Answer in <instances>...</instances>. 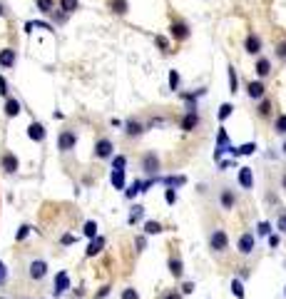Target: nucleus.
Returning a JSON list of instances; mask_svg holds the SVG:
<instances>
[{
  "label": "nucleus",
  "instance_id": "1",
  "mask_svg": "<svg viewBox=\"0 0 286 299\" xmlns=\"http://www.w3.org/2000/svg\"><path fill=\"white\" fill-rule=\"evenodd\" d=\"M48 262L45 259H32L30 262V267H28V274H30V279L32 282H40V279H45L48 277Z\"/></svg>",
  "mask_w": 286,
  "mask_h": 299
},
{
  "label": "nucleus",
  "instance_id": "2",
  "mask_svg": "<svg viewBox=\"0 0 286 299\" xmlns=\"http://www.w3.org/2000/svg\"><path fill=\"white\" fill-rule=\"evenodd\" d=\"M227 244H229L227 232H224V230H214V232H212V237H209V247H212L214 252H224V249H227Z\"/></svg>",
  "mask_w": 286,
  "mask_h": 299
},
{
  "label": "nucleus",
  "instance_id": "3",
  "mask_svg": "<svg viewBox=\"0 0 286 299\" xmlns=\"http://www.w3.org/2000/svg\"><path fill=\"white\" fill-rule=\"evenodd\" d=\"M75 142H77V137H75L72 130H62L60 137H57V147L62 150V152H70V150L75 147Z\"/></svg>",
  "mask_w": 286,
  "mask_h": 299
},
{
  "label": "nucleus",
  "instance_id": "4",
  "mask_svg": "<svg viewBox=\"0 0 286 299\" xmlns=\"http://www.w3.org/2000/svg\"><path fill=\"white\" fill-rule=\"evenodd\" d=\"M67 289H70V274L62 269V272L55 274V292H53V294H55V297H62Z\"/></svg>",
  "mask_w": 286,
  "mask_h": 299
},
{
  "label": "nucleus",
  "instance_id": "5",
  "mask_svg": "<svg viewBox=\"0 0 286 299\" xmlns=\"http://www.w3.org/2000/svg\"><path fill=\"white\" fill-rule=\"evenodd\" d=\"M254 247H257V239H254L252 232H244V235L239 237V252H241V254H252Z\"/></svg>",
  "mask_w": 286,
  "mask_h": 299
},
{
  "label": "nucleus",
  "instance_id": "6",
  "mask_svg": "<svg viewBox=\"0 0 286 299\" xmlns=\"http://www.w3.org/2000/svg\"><path fill=\"white\" fill-rule=\"evenodd\" d=\"M112 150H114L112 140H100V142L95 145V157H100V160H107V157H112Z\"/></svg>",
  "mask_w": 286,
  "mask_h": 299
},
{
  "label": "nucleus",
  "instance_id": "7",
  "mask_svg": "<svg viewBox=\"0 0 286 299\" xmlns=\"http://www.w3.org/2000/svg\"><path fill=\"white\" fill-rule=\"evenodd\" d=\"M142 170H144L147 175H157V172H159V157H157L154 152H147L144 160H142Z\"/></svg>",
  "mask_w": 286,
  "mask_h": 299
},
{
  "label": "nucleus",
  "instance_id": "8",
  "mask_svg": "<svg viewBox=\"0 0 286 299\" xmlns=\"http://www.w3.org/2000/svg\"><path fill=\"white\" fill-rule=\"evenodd\" d=\"M239 184L244 187V190H252L254 187V175L249 167H239Z\"/></svg>",
  "mask_w": 286,
  "mask_h": 299
},
{
  "label": "nucleus",
  "instance_id": "9",
  "mask_svg": "<svg viewBox=\"0 0 286 299\" xmlns=\"http://www.w3.org/2000/svg\"><path fill=\"white\" fill-rule=\"evenodd\" d=\"M28 137H30L32 142H43V140H45V127L40 125V122H30V127H28Z\"/></svg>",
  "mask_w": 286,
  "mask_h": 299
},
{
  "label": "nucleus",
  "instance_id": "10",
  "mask_svg": "<svg viewBox=\"0 0 286 299\" xmlns=\"http://www.w3.org/2000/svg\"><path fill=\"white\" fill-rule=\"evenodd\" d=\"M219 202H222V209H231L236 205V195L229 190V187H224L222 195H219Z\"/></svg>",
  "mask_w": 286,
  "mask_h": 299
},
{
  "label": "nucleus",
  "instance_id": "11",
  "mask_svg": "<svg viewBox=\"0 0 286 299\" xmlns=\"http://www.w3.org/2000/svg\"><path fill=\"white\" fill-rule=\"evenodd\" d=\"M18 167H20L18 157H15L13 152H5V155H3V170H5L8 175H13V172H18Z\"/></svg>",
  "mask_w": 286,
  "mask_h": 299
},
{
  "label": "nucleus",
  "instance_id": "12",
  "mask_svg": "<svg viewBox=\"0 0 286 299\" xmlns=\"http://www.w3.org/2000/svg\"><path fill=\"white\" fill-rule=\"evenodd\" d=\"M247 92H249V97H252V100H261V97H264V92H266V88H264V83H261V80H257V83H249V90H247Z\"/></svg>",
  "mask_w": 286,
  "mask_h": 299
},
{
  "label": "nucleus",
  "instance_id": "13",
  "mask_svg": "<svg viewBox=\"0 0 286 299\" xmlns=\"http://www.w3.org/2000/svg\"><path fill=\"white\" fill-rule=\"evenodd\" d=\"M110 182H112L114 190H125V170H112Z\"/></svg>",
  "mask_w": 286,
  "mask_h": 299
},
{
  "label": "nucleus",
  "instance_id": "14",
  "mask_svg": "<svg viewBox=\"0 0 286 299\" xmlns=\"http://www.w3.org/2000/svg\"><path fill=\"white\" fill-rule=\"evenodd\" d=\"M0 65H3V67H13L15 65V50L13 48L0 50Z\"/></svg>",
  "mask_w": 286,
  "mask_h": 299
},
{
  "label": "nucleus",
  "instance_id": "15",
  "mask_svg": "<svg viewBox=\"0 0 286 299\" xmlns=\"http://www.w3.org/2000/svg\"><path fill=\"white\" fill-rule=\"evenodd\" d=\"M102 247H105V237H100V235H97V237L87 244V252H85V254H87V257H95V254H100V252H102Z\"/></svg>",
  "mask_w": 286,
  "mask_h": 299
},
{
  "label": "nucleus",
  "instance_id": "16",
  "mask_svg": "<svg viewBox=\"0 0 286 299\" xmlns=\"http://www.w3.org/2000/svg\"><path fill=\"white\" fill-rule=\"evenodd\" d=\"M170 272H172V277L182 279V274H184V265H182V259H179V257H172V259H170Z\"/></svg>",
  "mask_w": 286,
  "mask_h": 299
},
{
  "label": "nucleus",
  "instance_id": "17",
  "mask_svg": "<svg viewBox=\"0 0 286 299\" xmlns=\"http://www.w3.org/2000/svg\"><path fill=\"white\" fill-rule=\"evenodd\" d=\"M197 122H199L197 112H194V110H189V112H187V118L182 120V130H187V132H189V130H194V127H197Z\"/></svg>",
  "mask_w": 286,
  "mask_h": 299
},
{
  "label": "nucleus",
  "instance_id": "18",
  "mask_svg": "<svg viewBox=\"0 0 286 299\" xmlns=\"http://www.w3.org/2000/svg\"><path fill=\"white\" fill-rule=\"evenodd\" d=\"M18 112H20V102H18L15 97H8V100H5V115H8V118H15Z\"/></svg>",
  "mask_w": 286,
  "mask_h": 299
},
{
  "label": "nucleus",
  "instance_id": "19",
  "mask_svg": "<svg viewBox=\"0 0 286 299\" xmlns=\"http://www.w3.org/2000/svg\"><path fill=\"white\" fill-rule=\"evenodd\" d=\"M170 30H172V35H174V37H179V40H184V37L189 35V28H187L184 23H172V28H170Z\"/></svg>",
  "mask_w": 286,
  "mask_h": 299
},
{
  "label": "nucleus",
  "instance_id": "20",
  "mask_svg": "<svg viewBox=\"0 0 286 299\" xmlns=\"http://www.w3.org/2000/svg\"><path fill=\"white\" fill-rule=\"evenodd\" d=\"M269 72H271V62H269L266 58H261V60L257 62V75H259V78H266Z\"/></svg>",
  "mask_w": 286,
  "mask_h": 299
},
{
  "label": "nucleus",
  "instance_id": "21",
  "mask_svg": "<svg viewBox=\"0 0 286 299\" xmlns=\"http://www.w3.org/2000/svg\"><path fill=\"white\" fill-rule=\"evenodd\" d=\"M261 50V40L257 35H249L247 37V53H259Z\"/></svg>",
  "mask_w": 286,
  "mask_h": 299
},
{
  "label": "nucleus",
  "instance_id": "22",
  "mask_svg": "<svg viewBox=\"0 0 286 299\" xmlns=\"http://www.w3.org/2000/svg\"><path fill=\"white\" fill-rule=\"evenodd\" d=\"M110 8H112L117 15H125V13H127V0H112Z\"/></svg>",
  "mask_w": 286,
  "mask_h": 299
},
{
  "label": "nucleus",
  "instance_id": "23",
  "mask_svg": "<svg viewBox=\"0 0 286 299\" xmlns=\"http://www.w3.org/2000/svg\"><path fill=\"white\" fill-rule=\"evenodd\" d=\"M142 214H144V207H142V205H132V212H130V224L140 222V219H142Z\"/></svg>",
  "mask_w": 286,
  "mask_h": 299
},
{
  "label": "nucleus",
  "instance_id": "24",
  "mask_svg": "<svg viewBox=\"0 0 286 299\" xmlns=\"http://www.w3.org/2000/svg\"><path fill=\"white\" fill-rule=\"evenodd\" d=\"M227 145H229V135H227L224 127H219V135H217V150H224Z\"/></svg>",
  "mask_w": 286,
  "mask_h": 299
},
{
  "label": "nucleus",
  "instance_id": "25",
  "mask_svg": "<svg viewBox=\"0 0 286 299\" xmlns=\"http://www.w3.org/2000/svg\"><path fill=\"white\" fill-rule=\"evenodd\" d=\"M144 232H147V235H159V232H162V224L149 219V222H144Z\"/></svg>",
  "mask_w": 286,
  "mask_h": 299
},
{
  "label": "nucleus",
  "instance_id": "26",
  "mask_svg": "<svg viewBox=\"0 0 286 299\" xmlns=\"http://www.w3.org/2000/svg\"><path fill=\"white\" fill-rule=\"evenodd\" d=\"M236 152H239V155H254V152H257V145H254V142H247V145L236 147Z\"/></svg>",
  "mask_w": 286,
  "mask_h": 299
},
{
  "label": "nucleus",
  "instance_id": "27",
  "mask_svg": "<svg viewBox=\"0 0 286 299\" xmlns=\"http://www.w3.org/2000/svg\"><path fill=\"white\" fill-rule=\"evenodd\" d=\"M8 279H10L8 265H5V262H0V287H5V284H8Z\"/></svg>",
  "mask_w": 286,
  "mask_h": 299
},
{
  "label": "nucleus",
  "instance_id": "28",
  "mask_svg": "<svg viewBox=\"0 0 286 299\" xmlns=\"http://www.w3.org/2000/svg\"><path fill=\"white\" fill-rule=\"evenodd\" d=\"M85 237H90V239H95L97 237V224L90 219V222H85Z\"/></svg>",
  "mask_w": 286,
  "mask_h": 299
},
{
  "label": "nucleus",
  "instance_id": "29",
  "mask_svg": "<svg viewBox=\"0 0 286 299\" xmlns=\"http://www.w3.org/2000/svg\"><path fill=\"white\" fill-rule=\"evenodd\" d=\"M231 292H234L236 299H244V284L239 279H231Z\"/></svg>",
  "mask_w": 286,
  "mask_h": 299
},
{
  "label": "nucleus",
  "instance_id": "30",
  "mask_svg": "<svg viewBox=\"0 0 286 299\" xmlns=\"http://www.w3.org/2000/svg\"><path fill=\"white\" fill-rule=\"evenodd\" d=\"M165 182H167V187H172V190H174V187H179V184H184L187 179H184L182 175H177V177H165Z\"/></svg>",
  "mask_w": 286,
  "mask_h": 299
},
{
  "label": "nucleus",
  "instance_id": "31",
  "mask_svg": "<svg viewBox=\"0 0 286 299\" xmlns=\"http://www.w3.org/2000/svg\"><path fill=\"white\" fill-rule=\"evenodd\" d=\"M37 3V10H43V13H53V0H35Z\"/></svg>",
  "mask_w": 286,
  "mask_h": 299
},
{
  "label": "nucleus",
  "instance_id": "32",
  "mask_svg": "<svg viewBox=\"0 0 286 299\" xmlns=\"http://www.w3.org/2000/svg\"><path fill=\"white\" fill-rule=\"evenodd\" d=\"M125 132H127V135H140V132H142V125H140V122H135V120H130Z\"/></svg>",
  "mask_w": 286,
  "mask_h": 299
},
{
  "label": "nucleus",
  "instance_id": "33",
  "mask_svg": "<svg viewBox=\"0 0 286 299\" xmlns=\"http://www.w3.org/2000/svg\"><path fill=\"white\" fill-rule=\"evenodd\" d=\"M32 28H43V30H53V25H48V23H37V20H32V23H25V30L30 32Z\"/></svg>",
  "mask_w": 286,
  "mask_h": 299
},
{
  "label": "nucleus",
  "instance_id": "34",
  "mask_svg": "<svg viewBox=\"0 0 286 299\" xmlns=\"http://www.w3.org/2000/svg\"><path fill=\"white\" fill-rule=\"evenodd\" d=\"M60 5L65 13H72V10H77V0H60Z\"/></svg>",
  "mask_w": 286,
  "mask_h": 299
},
{
  "label": "nucleus",
  "instance_id": "35",
  "mask_svg": "<svg viewBox=\"0 0 286 299\" xmlns=\"http://www.w3.org/2000/svg\"><path fill=\"white\" fill-rule=\"evenodd\" d=\"M231 110H234V107H231L229 102H224V105L219 107V120H227V118L231 115Z\"/></svg>",
  "mask_w": 286,
  "mask_h": 299
},
{
  "label": "nucleus",
  "instance_id": "36",
  "mask_svg": "<svg viewBox=\"0 0 286 299\" xmlns=\"http://www.w3.org/2000/svg\"><path fill=\"white\" fill-rule=\"evenodd\" d=\"M125 165H127V160L122 157V155H117V157H112V170H125Z\"/></svg>",
  "mask_w": 286,
  "mask_h": 299
},
{
  "label": "nucleus",
  "instance_id": "37",
  "mask_svg": "<svg viewBox=\"0 0 286 299\" xmlns=\"http://www.w3.org/2000/svg\"><path fill=\"white\" fill-rule=\"evenodd\" d=\"M274 130H276L279 135H286V115H281V118L276 120V125H274Z\"/></svg>",
  "mask_w": 286,
  "mask_h": 299
},
{
  "label": "nucleus",
  "instance_id": "38",
  "mask_svg": "<svg viewBox=\"0 0 286 299\" xmlns=\"http://www.w3.org/2000/svg\"><path fill=\"white\" fill-rule=\"evenodd\" d=\"M269 112H271V102H269V100H261V105H259V115H261V118H269Z\"/></svg>",
  "mask_w": 286,
  "mask_h": 299
},
{
  "label": "nucleus",
  "instance_id": "39",
  "mask_svg": "<svg viewBox=\"0 0 286 299\" xmlns=\"http://www.w3.org/2000/svg\"><path fill=\"white\" fill-rule=\"evenodd\" d=\"M28 235H30V224H20V230H18L15 239H18V242H23V239H25Z\"/></svg>",
  "mask_w": 286,
  "mask_h": 299
},
{
  "label": "nucleus",
  "instance_id": "40",
  "mask_svg": "<svg viewBox=\"0 0 286 299\" xmlns=\"http://www.w3.org/2000/svg\"><path fill=\"white\" fill-rule=\"evenodd\" d=\"M229 90L236 92V70L234 67H229Z\"/></svg>",
  "mask_w": 286,
  "mask_h": 299
},
{
  "label": "nucleus",
  "instance_id": "41",
  "mask_svg": "<svg viewBox=\"0 0 286 299\" xmlns=\"http://www.w3.org/2000/svg\"><path fill=\"white\" fill-rule=\"evenodd\" d=\"M122 299H140V294H137L135 287H127L125 292H122Z\"/></svg>",
  "mask_w": 286,
  "mask_h": 299
},
{
  "label": "nucleus",
  "instance_id": "42",
  "mask_svg": "<svg viewBox=\"0 0 286 299\" xmlns=\"http://www.w3.org/2000/svg\"><path fill=\"white\" fill-rule=\"evenodd\" d=\"M177 85H179V72H177V70H172V72H170V88H172V90H177Z\"/></svg>",
  "mask_w": 286,
  "mask_h": 299
},
{
  "label": "nucleus",
  "instance_id": "43",
  "mask_svg": "<svg viewBox=\"0 0 286 299\" xmlns=\"http://www.w3.org/2000/svg\"><path fill=\"white\" fill-rule=\"evenodd\" d=\"M276 230L286 235V212H284V214H279V219H276Z\"/></svg>",
  "mask_w": 286,
  "mask_h": 299
},
{
  "label": "nucleus",
  "instance_id": "44",
  "mask_svg": "<svg viewBox=\"0 0 286 299\" xmlns=\"http://www.w3.org/2000/svg\"><path fill=\"white\" fill-rule=\"evenodd\" d=\"M259 235H264V237L271 235V224L269 222H259Z\"/></svg>",
  "mask_w": 286,
  "mask_h": 299
},
{
  "label": "nucleus",
  "instance_id": "45",
  "mask_svg": "<svg viewBox=\"0 0 286 299\" xmlns=\"http://www.w3.org/2000/svg\"><path fill=\"white\" fill-rule=\"evenodd\" d=\"M137 192H140V182H135V184L130 187V190H127L125 195H127V200H132V197H137Z\"/></svg>",
  "mask_w": 286,
  "mask_h": 299
},
{
  "label": "nucleus",
  "instance_id": "46",
  "mask_svg": "<svg viewBox=\"0 0 286 299\" xmlns=\"http://www.w3.org/2000/svg\"><path fill=\"white\" fill-rule=\"evenodd\" d=\"M165 200H167V202H170V205H174V202H177V192H174V190H172V187H170V190H167V192H165Z\"/></svg>",
  "mask_w": 286,
  "mask_h": 299
},
{
  "label": "nucleus",
  "instance_id": "47",
  "mask_svg": "<svg viewBox=\"0 0 286 299\" xmlns=\"http://www.w3.org/2000/svg\"><path fill=\"white\" fill-rule=\"evenodd\" d=\"M192 292H194V282H184V284H182V292H179V294H192Z\"/></svg>",
  "mask_w": 286,
  "mask_h": 299
},
{
  "label": "nucleus",
  "instance_id": "48",
  "mask_svg": "<svg viewBox=\"0 0 286 299\" xmlns=\"http://www.w3.org/2000/svg\"><path fill=\"white\" fill-rule=\"evenodd\" d=\"M0 95H8V83H5V78H3V75H0Z\"/></svg>",
  "mask_w": 286,
  "mask_h": 299
},
{
  "label": "nucleus",
  "instance_id": "49",
  "mask_svg": "<svg viewBox=\"0 0 286 299\" xmlns=\"http://www.w3.org/2000/svg\"><path fill=\"white\" fill-rule=\"evenodd\" d=\"M276 55H279L281 60H286V43H281V45H279V50H276Z\"/></svg>",
  "mask_w": 286,
  "mask_h": 299
},
{
  "label": "nucleus",
  "instance_id": "50",
  "mask_svg": "<svg viewBox=\"0 0 286 299\" xmlns=\"http://www.w3.org/2000/svg\"><path fill=\"white\" fill-rule=\"evenodd\" d=\"M269 247H279V237L276 235H269Z\"/></svg>",
  "mask_w": 286,
  "mask_h": 299
},
{
  "label": "nucleus",
  "instance_id": "51",
  "mask_svg": "<svg viewBox=\"0 0 286 299\" xmlns=\"http://www.w3.org/2000/svg\"><path fill=\"white\" fill-rule=\"evenodd\" d=\"M62 244H75V237H72V235H65V237H62Z\"/></svg>",
  "mask_w": 286,
  "mask_h": 299
},
{
  "label": "nucleus",
  "instance_id": "52",
  "mask_svg": "<svg viewBox=\"0 0 286 299\" xmlns=\"http://www.w3.org/2000/svg\"><path fill=\"white\" fill-rule=\"evenodd\" d=\"M110 294V287H102L100 292H97V299H102V297H107Z\"/></svg>",
  "mask_w": 286,
  "mask_h": 299
},
{
  "label": "nucleus",
  "instance_id": "53",
  "mask_svg": "<svg viewBox=\"0 0 286 299\" xmlns=\"http://www.w3.org/2000/svg\"><path fill=\"white\" fill-rule=\"evenodd\" d=\"M144 244H147V242H144V237H137V249H140V252L144 249Z\"/></svg>",
  "mask_w": 286,
  "mask_h": 299
},
{
  "label": "nucleus",
  "instance_id": "54",
  "mask_svg": "<svg viewBox=\"0 0 286 299\" xmlns=\"http://www.w3.org/2000/svg\"><path fill=\"white\" fill-rule=\"evenodd\" d=\"M165 299H182V294H179V292H170Z\"/></svg>",
  "mask_w": 286,
  "mask_h": 299
},
{
  "label": "nucleus",
  "instance_id": "55",
  "mask_svg": "<svg viewBox=\"0 0 286 299\" xmlns=\"http://www.w3.org/2000/svg\"><path fill=\"white\" fill-rule=\"evenodd\" d=\"M0 15H5V8H3V3H0Z\"/></svg>",
  "mask_w": 286,
  "mask_h": 299
},
{
  "label": "nucleus",
  "instance_id": "56",
  "mask_svg": "<svg viewBox=\"0 0 286 299\" xmlns=\"http://www.w3.org/2000/svg\"><path fill=\"white\" fill-rule=\"evenodd\" d=\"M281 184H284V190H286V175H284V179H281Z\"/></svg>",
  "mask_w": 286,
  "mask_h": 299
},
{
  "label": "nucleus",
  "instance_id": "57",
  "mask_svg": "<svg viewBox=\"0 0 286 299\" xmlns=\"http://www.w3.org/2000/svg\"><path fill=\"white\" fill-rule=\"evenodd\" d=\"M284 152H286V142H284Z\"/></svg>",
  "mask_w": 286,
  "mask_h": 299
},
{
  "label": "nucleus",
  "instance_id": "58",
  "mask_svg": "<svg viewBox=\"0 0 286 299\" xmlns=\"http://www.w3.org/2000/svg\"><path fill=\"white\" fill-rule=\"evenodd\" d=\"M20 299H30V297H20Z\"/></svg>",
  "mask_w": 286,
  "mask_h": 299
},
{
  "label": "nucleus",
  "instance_id": "59",
  "mask_svg": "<svg viewBox=\"0 0 286 299\" xmlns=\"http://www.w3.org/2000/svg\"><path fill=\"white\" fill-rule=\"evenodd\" d=\"M0 299H8V297H0Z\"/></svg>",
  "mask_w": 286,
  "mask_h": 299
}]
</instances>
